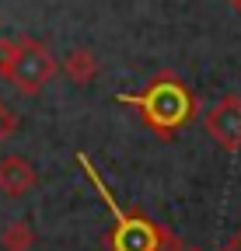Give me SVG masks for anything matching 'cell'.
<instances>
[{"label": "cell", "instance_id": "6da1fadb", "mask_svg": "<svg viewBox=\"0 0 241 251\" xmlns=\"http://www.w3.org/2000/svg\"><path fill=\"white\" fill-rule=\"evenodd\" d=\"M77 164L84 168V175L91 178V185L98 188L102 202L112 213V227L105 234V244L112 251H182V244L175 241V234H168L164 227H158L154 220H147L143 213H126L123 206L115 202V196L105 188L98 168L91 164V157H87V153H77Z\"/></svg>", "mask_w": 241, "mask_h": 251}, {"label": "cell", "instance_id": "5b68a950", "mask_svg": "<svg viewBox=\"0 0 241 251\" xmlns=\"http://www.w3.org/2000/svg\"><path fill=\"white\" fill-rule=\"evenodd\" d=\"M39 185V175L32 168V161H25L21 153H7L0 157V192L18 199L25 192H32V188Z\"/></svg>", "mask_w": 241, "mask_h": 251}, {"label": "cell", "instance_id": "9c48e42d", "mask_svg": "<svg viewBox=\"0 0 241 251\" xmlns=\"http://www.w3.org/2000/svg\"><path fill=\"white\" fill-rule=\"evenodd\" d=\"M18 129V119H14V112L4 105V101H0V147H4L7 143V136Z\"/></svg>", "mask_w": 241, "mask_h": 251}, {"label": "cell", "instance_id": "52a82bcc", "mask_svg": "<svg viewBox=\"0 0 241 251\" xmlns=\"http://www.w3.org/2000/svg\"><path fill=\"white\" fill-rule=\"evenodd\" d=\"M35 241L32 227H28V220H11V224L4 227V234H0V244H4V251H28Z\"/></svg>", "mask_w": 241, "mask_h": 251}, {"label": "cell", "instance_id": "3957f363", "mask_svg": "<svg viewBox=\"0 0 241 251\" xmlns=\"http://www.w3.org/2000/svg\"><path fill=\"white\" fill-rule=\"evenodd\" d=\"M56 70H59V67H56V56H53L42 42L21 39V52H18V59H14L7 80H11L21 94H39V91L56 77Z\"/></svg>", "mask_w": 241, "mask_h": 251}, {"label": "cell", "instance_id": "ba28073f", "mask_svg": "<svg viewBox=\"0 0 241 251\" xmlns=\"http://www.w3.org/2000/svg\"><path fill=\"white\" fill-rule=\"evenodd\" d=\"M18 52H21V42L18 39H0V74H4V77L11 74Z\"/></svg>", "mask_w": 241, "mask_h": 251}, {"label": "cell", "instance_id": "7a4b0ae2", "mask_svg": "<svg viewBox=\"0 0 241 251\" xmlns=\"http://www.w3.org/2000/svg\"><path fill=\"white\" fill-rule=\"evenodd\" d=\"M123 105L140 108V119L161 136H175L186 122H192L196 115V98L192 91L178 80L175 74H161L147 84V91L140 94H119Z\"/></svg>", "mask_w": 241, "mask_h": 251}, {"label": "cell", "instance_id": "8fae6325", "mask_svg": "<svg viewBox=\"0 0 241 251\" xmlns=\"http://www.w3.org/2000/svg\"><path fill=\"white\" fill-rule=\"evenodd\" d=\"M182 251H199V248H182Z\"/></svg>", "mask_w": 241, "mask_h": 251}, {"label": "cell", "instance_id": "8992f818", "mask_svg": "<svg viewBox=\"0 0 241 251\" xmlns=\"http://www.w3.org/2000/svg\"><path fill=\"white\" fill-rule=\"evenodd\" d=\"M63 74L74 80V84H91L98 77V56L91 49H70L67 59H63Z\"/></svg>", "mask_w": 241, "mask_h": 251}, {"label": "cell", "instance_id": "30bf717a", "mask_svg": "<svg viewBox=\"0 0 241 251\" xmlns=\"http://www.w3.org/2000/svg\"><path fill=\"white\" fill-rule=\"evenodd\" d=\"M227 4H231V7H238V11H241V0H227Z\"/></svg>", "mask_w": 241, "mask_h": 251}, {"label": "cell", "instance_id": "277c9868", "mask_svg": "<svg viewBox=\"0 0 241 251\" xmlns=\"http://www.w3.org/2000/svg\"><path fill=\"white\" fill-rule=\"evenodd\" d=\"M210 140L224 150H241V94H224L203 115Z\"/></svg>", "mask_w": 241, "mask_h": 251}]
</instances>
